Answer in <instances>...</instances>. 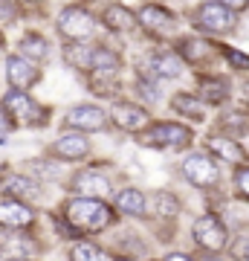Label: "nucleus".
Segmentation results:
<instances>
[{"instance_id":"f257e3e1","label":"nucleus","mask_w":249,"mask_h":261,"mask_svg":"<svg viewBox=\"0 0 249 261\" xmlns=\"http://www.w3.org/2000/svg\"><path fill=\"white\" fill-rule=\"evenodd\" d=\"M61 218H64V224L73 229V235H87V232L93 235V232H102V229L113 226L116 209L107 206L102 197L75 195V197H70V200H64Z\"/></svg>"},{"instance_id":"f03ea898","label":"nucleus","mask_w":249,"mask_h":261,"mask_svg":"<svg viewBox=\"0 0 249 261\" xmlns=\"http://www.w3.org/2000/svg\"><path fill=\"white\" fill-rule=\"evenodd\" d=\"M56 29L64 41H90L96 35V29H99V20L84 6H67V9L58 12Z\"/></svg>"},{"instance_id":"7ed1b4c3","label":"nucleus","mask_w":249,"mask_h":261,"mask_svg":"<svg viewBox=\"0 0 249 261\" xmlns=\"http://www.w3.org/2000/svg\"><path fill=\"white\" fill-rule=\"evenodd\" d=\"M6 113H9V119L15 125H23V128H35V125H44L46 122V111L41 105L29 96V90H12L0 99Z\"/></svg>"},{"instance_id":"20e7f679","label":"nucleus","mask_w":249,"mask_h":261,"mask_svg":"<svg viewBox=\"0 0 249 261\" xmlns=\"http://www.w3.org/2000/svg\"><path fill=\"white\" fill-rule=\"evenodd\" d=\"M191 128H185L180 122H151L142 130V142L154 145V148H185V145H191Z\"/></svg>"},{"instance_id":"39448f33","label":"nucleus","mask_w":249,"mask_h":261,"mask_svg":"<svg viewBox=\"0 0 249 261\" xmlns=\"http://www.w3.org/2000/svg\"><path fill=\"white\" fill-rule=\"evenodd\" d=\"M110 125V113L102 111L99 105H73L64 113V128L81 130V134H99Z\"/></svg>"},{"instance_id":"423d86ee","label":"nucleus","mask_w":249,"mask_h":261,"mask_svg":"<svg viewBox=\"0 0 249 261\" xmlns=\"http://www.w3.org/2000/svg\"><path fill=\"white\" fill-rule=\"evenodd\" d=\"M183 177L197 189H209L220 180V171H217V163H214L212 154L206 151H194L183 160Z\"/></svg>"},{"instance_id":"0eeeda50","label":"nucleus","mask_w":249,"mask_h":261,"mask_svg":"<svg viewBox=\"0 0 249 261\" xmlns=\"http://www.w3.org/2000/svg\"><path fill=\"white\" fill-rule=\"evenodd\" d=\"M3 67H6V82H9L12 90H32V87L44 79L38 61L20 56V53L6 56V64H3Z\"/></svg>"},{"instance_id":"6e6552de","label":"nucleus","mask_w":249,"mask_h":261,"mask_svg":"<svg viewBox=\"0 0 249 261\" xmlns=\"http://www.w3.org/2000/svg\"><path fill=\"white\" fill-rule=\"evenodd\" d=\"M194 27L203 29V32H212V35L232 32V29H235V12L220 6V3L203 0V3L197 6V12H194Z\"/></svg>"},{"instance_id":"1a4fd4ad","label":"nucleus","mask_w":249,"mask_h":261,"mask_svg":"<svg viewBox=\"0 0 249 261\" xmlns=\"http://www.w3.org/2000/svg\"><path fill=\"white\" fill-rule=\"evenodd\" d=\"M191 235L197 247L206 252H220L226 247V226L220 224V218L217 215H203V218H197L191 226Z\"/></svg>"},{"instance_id":"9d476101","label":"nucleus","mask_w":249,"mask_h":261,"mask_svg":"<svg viewBox=\"0 0 249 261\" xmlns=\"http://www.w3.org/2000/svg\"><path fill=\"white\" fill-rule=\"evenodd\" d=\"M110 122L116 128L128 130V134H142V130L151 125V116L142 105H133V102H116L110 108Z\"/></svg>"},{"instance_id":"9b49d317","label":"nucleus","mask_w":249,"mask_h":261,"mask_svg":"<svg viewBox=\"0 0 249 261\" xmlns=\"http://www.w3.org/2000/svg\"><path fill=\"white\" fill-rule=\"evenodd\" d=\"M136 23L145 32H151V35H171L177 27V18L171 15V12L165 9V6H157V3H148V6H142V9L136 12Z\"/></svg>"},{"instance_id":"f8f14e48","label":"nucleus","mask_w":249,"mask_h":261,"mask_svg":"<svg viewBox=\"0 0 249 261\" xmlns=\"http://www.w3.org/2000/svg\"><path fill=\"white\" fill-rule=\"evenodd\" d=\"M35 224V212L26 200H18V197H3L0 200V226L6 229H29Z\"/></svg>"},{"instance_id":"ddd939ff","label":"nucleus","mask_w":249,"mask_h":261,"mask_svg":"<svg viewBox=\"0 0 249 261\" xmlns=\"http://www.w3.org/2000/svg\"><path fill=\"white\" fill-rule=\"evenodd\" d=\"M49 151H52V157L58 160H84L87 154H90V140H87V134H81V130H64L61 137H58L52 145H49Z\"/></svg>"},{"instance_id":"4468645a","label":"nucleus","mask_w":249,"mask_h":261,"mask_svg":"<svg viewBox=\"0 0 249 261\" xmlns=\"http://www.w3.org/2000/svg\"><path fill=\"white\" fill-rule=\"evenodd\" d=\"M96 56H99V44H90V41H67L64 44V61L78 73H93Z\"/></svg>"},{"instance_id":"2eb2a0df","label":"nucleus","mask_w":249,"mask_h":261,"mask_svg":"<svg viewBox=\"0 0 249 261\" xmlns=\"http://www.w3.org/2000/svg\"><path fill=\"white\" fill-rule=\"evenodd\" d=\"M70 189L75 195H84V197H104L113 192V183L104 174H99V171H81V174L73 177Z\"/></svg>"},{"instance_id":"dca6fc26","label":"nucleus","mask_w":249,"mask_h":261,"mask_svg":"<svg viewBox=\"0 0 249 261\" xmlns=\"http://www.w3.org/2000/svg\"><path fill=\"white\" fill-rule=\"evenodd\" d=\"M209 154L217 157L220 163H232V166H243L246 163V151L240 148L238 140H232V137H220V134H214L209 137Z\"/></svg>"},{"instance_id":"f3484780","label":"nucleus","mask_w":249,"mask_h":261,"mask_svg":"<svg viewBox=\"0 0 249 261\" xmlns=\"http://www.w3.org/2000/svg\"><path fill=\"white\" fill-rule=\"evenodd\" d=\"M185 61L171 49H162V53H154L151 61H148V70H151V79H177L183 75Z\"/></svg>"},{"instance_id":"a211bd4d","label":"nucleus","mask_w":249,"mask_h":261,"mask_svg":"<svg viewBox=\"0 0 249 261\" xmlns=\"http://www.w3.org/2000/svg\"><path fill=\"white\" fill-rule=\"evenodd\" d=\"M217 49L209 44V41H203V38H180L177 41V56L183 58V61H188V64H203V61H209V58L214 56Z\"/></svg>"},{"instance_id":"6ab92c4d","label":"nucleus","mask_w":249,"mask_h":261,"mask_svg":"<svg viewBox=\"0 0 249 261\" xmlns=\"http://www.w3.org/2000/svg\"><path fill=\"white\" fill-rule=\"evenodd\" d=\"M102 23H104V29H110V32H130L133 27H139L136 15L130 9H125L122 3H110V6L102 12Z\"/></svg>"},{"instance_id":"aec40b11","label":"nucleus","mask_w":249,"mask_h":261,"mask_svg":"<svg viewBox=\"0 0 249 261\" xmlns=\"http://www.w3.org/2000/svg\"><path fill=\"white\" fill-rule=\"evenodd\" d=\"M116 209H119L122 215L142 218V215L148 212V197H145V192H139V189H133V186L122 189L119 195H116Z\"/></svg>"},{"instance_id":"412c9836","label":"nucleus","mask_w":249,"mask_h":261,"mask_svg":"<svg viewBox=\"0 0 249 261\" xmlns=\"http://www.w3.org/2000/svg\"><path fill=\"white\" fill-rule=\"evenodd\" d=\"M171 111H177L180 116L194 119V122L206 119V102L200 99V96H194V93H177L174 99H171Z\"/></svg>"},{"instance_id":"4be33fe9","label":"nucleus","mask_w":249,"mask_h":261,"mask_svg":"<svg viewBox=\"0 0 249 261\" xmlns=\"http://www.w3.org/2000/svg\"><path fill=\"white\" fill-rule=\"evenodd\" d=\"M200 99H203L206 105H223L226 102V96H229V84L223 82V79H217V75H200Z\"/></svg>"},{"instance_id":"5701e85b","label":"nucleus","mask_w":249,"mask_h":261,"mask_svg":"<svg viewBox=\"0 0 249 261\" xmlns=\"http://www.w3.org/2000/svg\"><path fill=\"white\" fill-rule=\"evenodd\" d=\"M18 53L32 58V61H46L49 44H46V38L41 35V32H26V35H20V41H18Z\"/></svg>"},{"instance_id":"b1692460","label":"nucleus","mask_w":249,"mask_h":261,"mask_svg":"<svg viewBox=\"0 0 249 261\" xmlns=\"http://www.w3.org/2000/svg\"><path fill=\"white\" fill-rule=\"evenodd\" d=\"M6 192H9L12 197H18V200H26V203L44 197V189L38 186L35 180H29V177H12V180H6Z\"/></svg>"},{"instance_id":"393cba45","label":"nucleus","mask_w":249,"mask_h":261,"mask_svg":"<svg viewBox=\"0 0 249 261\" xmlns=\"http://www.w3.org/2000/svg\"><path fill=\"white\" fill-rule=\"evenodd\" d=\"M70 261H104V252L90 241H75L70 247Z\"/></svg>"},{"instance_id":"a878e982","label":"nucleus","mask_w":249,"mask_h":261,"mask_svg":"<svg viewBox=\"0 0 249 261\" xmlns=\"http://www.w3.org/2000/svg\"><path fill=\"white\" fill-rule=\"evenodd\" d=\"M154 203H157L159 218H174V215L180 212V200H177V195H171V192H157V195H154Z\"/></svg>"},{"instance_id":"bb28decb","label":"nucleus","mask_w":249,"mask_h":261,"mask_svg":"<svg viewBox=\"0 0 249 261\" xmlns=\"http://www.w3.org/2000/svg\"><path fill=\"white\" fill-rule=\"evenodd\" d=\"M220 53H223V58H226L232 67H238V70H249V56H243V53H238V49H229V47H223Z\"/></svg>"},{"instance_id":"cd10ccee","label":"nucleus","mask_w":249,"mask_h":261,"mask_svg":"<svg viewBox=\"0 0 249 261\" xmlns=\"http://www.w3.org/2000/svg\"><path fill=\"white\" fill-rule=\"evenodd\" d=\"M235 189H238V195H243L249 200V166H238V171H235Z\"/></svg>"},{"instance_id":"c85d7f7f","label":"nucleus","mask_w":249,"mask_h":261,"mask_svg":"<svg viewBox=\"0 0 249 261\" xmlns=\"http://www.w3.org/2000/svg\"><path fill=\"white\" fill-rule=\"evenodd\" d=\"M136 93L142 99H148V102H154L157 99V87H154V82H148V79H136Z\"/></svg>"},{"instance_id":"c756f323","label":"nucleus","mask_w":249,"mask_h":261,"mask_svg":"<svg viewBox=\"0 0 249 261\" xmlns=\"http://www.w3.org/2000/svg\"><path fill=\"white\" fill-rule=\"evenodd\" d=\"M212 3H220V6H226V9H232V12H240V9L249 6V0H212Z\"/></svg>"},{"instance_id":"7c9ffc66","label":"nucleus","mask_w":249,"mask_h":261,"mask_svg":"<svg viewBox=\"0 0 249 261\" xmlns=\"http://www.w3.org/2000/svg\"><path fill=\"white\" fill-rule=\"evenodd\" d=\"M12 125H15V122L9 119V113H6V108H3V102H0V134H3L6 128H12Z\"/></svg>"},{"instance_id":"2f4dec72","label":"nucleus","mask_w":249,"mask_h":261,"mask_svg":"<svg viewBox=\"0 0 249 261\" xmlns=\"http://www.w3.org/2000/svg\"><path fill=\"white\" fill-rule=\"evenodd\" d=\"M165 261H194L191 255H185V252H168Z\"/></svg>"},{"instance_id":"473e14b6","label":"nucleus","mask_w":249,"mask_h":261,"mask_svg":"<svg viewBox=\"0 0 249 261\" xmlns=\"http://www.w3.org/2000/svg\"><path fill=\"white\" fill-rule=\"evenodd\" d=\"M0 49H3V32H0Z\"/></svg>"},{"instance_id":"72a5a7b5","label":"nucleus","mask_w":249,"mask_h":261,"mask_svg":"<svg viewBox=\"0 0 249 261\" xmlns=\"http://www.w3.org/2000/svg\"><path fill=\"white\" fill-rule=\"evenodd\" d=\"M113 261H133V258H113Z\"/></svg>"},{"instance_id":"f704fd0d","label":"nucleus","mask_w":249,"mask_h":261,"mask_svg":"<svg viewBox=\"0 0 249 261\" xmlns=\"http://www.w3.org/2000/svg\"><path fill=\"white\" fill-rule=\"evenodd\" d=\"M26 3H41V0H26Z\"/></svg>"},{"instance_id":"c9c22d12","label":"nucleus","mask_w":249,"mask_h":261,"mask_svg":"<svg viewBox=\"0 0 249 261\" xmlns=\"http://www.w3.org/2000/svg\"><path fill=\"white\" fill-rule=\"evenodd\" d=\"M15 261H29V258H15Z\"/></svg>"},{"instance_id":"e433bc0d","label":"nucleus","mask_w":249,"mask_h":261,"mask_svg":"<svg viewBox=\"0 0 249 261\" xmlns=\"http://www.w3.org/2000/svg\"><path fill=\"white\" fill-rule=\"evenodd\" d=\"M246 255H249V247H246Z\"/></svg>"}]
</instances>
